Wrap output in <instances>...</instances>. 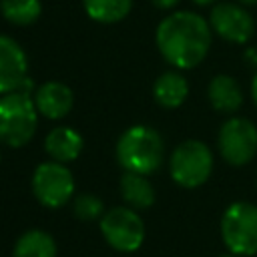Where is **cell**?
<instances>
[{"mask_svg":"<svg viewBox=\"0 0 257 257\" xmlns=\"http://www.w3.org/2000/svg\"><path fill=\"white\" fill-rule=\"evenodd\" d=\"M211 24L197 12L177 10L165 16L155 32L161 56L177 70H189L201 64L211 48Z\"/></svg>","mask_w":257,"mask_h":257,"instance_id":"6da1fadb","label":"cell"},{"mask_svg":"<svg viewBox=\"0 0 257 257\" xmlns=\"http://www.w3.org/2000/svg\"><path fill=\"white\" fill-rule=\"evenodd\" d=\"M163 155L165 145L161 135L147 124L128 126L118 137L116 161L126 173L151 175L161 167Z\"/></svg>","mask_w":257,"mask_h":257,"instance_id":"7a4b0ae2","label":"cell"},{"mask_svg":"<svg viewBox=\"0 0 257 257\" xmlns=\"http://www.w3.org/2000/svg\"><path fill=\"white\" fill-rule=\"evenodd\" d=\"M38 110L32 94L14 90L0 96V143L10 149L28 145L36 133Z\"/></svg>","mask_w":257,"mask_h":257,"instance_id":"3957f363","label":"cell"},{"mask_svg":"<svg viewBox=\"0 0 257 257\" xmlns=\"http://www.w3.org/2000/svg\"><path fill=\"white\" fill-rule=\"evenodd\" d=\"M221 239L229 253L237 257L257 255V205L231 203L221 217Z\"/></svg>","mask_w":257,"mask_h":257,"instance_id":"277c9868","label":"cell"},{"mask_svg":"<svg viewBox=\"0 0 257 257\" xmlns=\"http://www.w3.org/2000/svg\"><path fill=\"white\" fill-rule=\"evenodd\" d=\"M213 151L209 145L197 139L177 145L169 159V171L173 181L185 189H197L205 185L213 173Z\"/></svg>","mask_w":257,"mask_h":257,"instance_id":"5b68a950","label":"cell"},{"mask_svg":"<svg viewBox=\"0 0 257 257\" xmlns=\"http://www.w3.org/2000/svg\"><path fill=\"white\" fill-rule=\"evenodd\" d=\"M217 149L225 163L243 167L257 155V126L245 116L227 118L217 135Z\"/></svg>","mask_w":257,"mask_h":257,"instance_id":"8992f818","label":"cell"},{"mask_svg":"<svg viewBox=\"0 0 257 257\" xmlns=\"http://www.w3.org/2000/svg\"><path fill=\"white\" fill-rule=\"evenodd\" d=\"M32 193L36 201L48 209L66 205L74 193V179L66 165L56 161L40 163L32 175Z\"/></svg>","mask_w":257,"mask_h":257,"instance_id":"52a82bcc","label":"cell"},{"mask_svg":"<svg viewBox=\"0 0 257 257\" xmlns=\"http://www.w3.org/2000/svg\"><path fill=\"white\" fill-rule=\"evenodd\" d=\"M100 233L112 249L131 253L145 241V223L135 209L112 207L100 217Z\"/></svg>","mask_w":257,"mask_h":257,"instance_id":"ba28073f","label":"cell"},{"mask_svg":"<svg viewBox=\"0 0 257 257\" xmlns=\"http://www.w3.org/2000/svg\"><path fill=\"white\" fill-rule=\"evenodd\" d=\"M209 24L217 36L233 44H245L255 32L253 16L243 6L233 2L215 4L209 14Z\"/></svg>","mask_w":257,"mask_h":257,"instance_id":"9c48e42d","label":"cell"},{"mask_svg":"<svg viewBox=\"0 0 257 257\" xmlns=\"http://www.w3.org/2000/svg\"><path fill=\"white\" fill-rule=\"evenodd\" d=\"M26 76H28L26 52L14 38L0 34V96L18 90Z\"/></svg>","mask_w":257,"mask_h":257,"instance_id":"30bf717a","label":"cell"},{"mask_svg":"<svg viewBox=\"0 0 257 257\" xmlns=\"http://www.w3.org/2000/svg\"><path fill=\"white\" fill-rule=\"evenodd\" d=\"M32 98H34L38 114H42L50 120L64 118L74 104L72 90L64 82H58V80H48V82L40 84Z\"/></svg>","mask_w":257,"mask_h":257,"instance_id":"8fae6325","label":"cell"},{"mask_svg":"<svg viewBox=\"0 0 257 257\" xmlns=\"http://www.w3.org/2000/svg\"><path fill=\"white\" fill-rule=\"evenodd\" d=\"M207 96H209L211 106L223 114H233L243 104V88L229 74L213 76L207 86Z\"/></svg>","mask_w":257,"mask_h":257,"instance_id":"7c38bea8","label":"cell"},{"mask_svg":"<svg viewBox=\"0 0 257 257\" xmlns=\"http://www.w3.org/2000/svg\"><path fill=\"white\" fill-rule=\"evenodd\" d=\"M44 151L56 163H70L82 151V137L72 126H54L44 139Z\"/></svg>","mask_w":257,"mask_h":257,"instance_id":"4fadbf2b","label":"cell"},{"mask_svg":"<svg viewBox=\"0 0 257 257\" xmlns=\"http://www.w3.org/2000/svg\"><path fill=\"white\" fill-rule=\"evenodd\" d=\"M155 102L163 108H179L189 96V82L177 70L163 72L153 84Z\"/></svg>","mask_w":257,"mask_h":257,"instance_id":"5bb4252c","label":"cell"},{"mask_svg":"<svg viewBox=\"0 0 257 257\" xmlns=\"http://www.w3.org/2000/svg\"><path fill=\"white\" fill-rule=\"evenodd\" d=\"M120 195L131 209H149L155 203V189L147 175L126 173L120 177Z\"/></svg>","mask_w":257,"mask_h":257,"instance_id":"9a60e30c","label":"cell"},{"mask_svg":"<svg viewBox=\"0 0 257 257\" xmlns=\"http://www.w3.org/2000/svg\"><path fill=\"white\" fill-rule=\"evenodd\" d=\"M12 257H56V243L46 231L30 229L18 237Z\"/></svg>","mask_w":257,"mask_h":257,"instance_id":"2e32d148","label":"cell"},{"mask_svg":"<svg viewBox=\"0 0 257 257\" xmlns=\"http://www.w3.org/2000/svg\"><path fill=\"white\" fill-rule=\"evenodd\" d=\"M82 6L94 22L116 24L128 16L133 0H82Z\"/></svg>","mask_w":257,"mask_h":257,"instance_id":"e0dca14e","label":"cell"},{"mask_svg":"<svg viewBox=\"0 0 257 257\" xmlns=\"http://www.w3.org/2000/svg\"><path fill=\"white\" fill-rule=\"evenodd\" d=\"M2 16L14 26H30L42 12L40 0H0Z\"/></svg>","mask_w":257,"mask_h":257,"instance_id":"ac0fdd59","label":"cell"},{"mask_svg":"<svg viewBox=\"0 0 257 257\" xmlns=\"http://www.w3.org/2000/svg\"><path fill=\"white\" fill-rule=\"evenodd\" d=\"M72 213L80 221H94V219H98V217L104 215V205H102V201L96 195H92V193H80V195L74 197Z\"/></svg>","mask_w":257,"mask_h":257,"instance_id":"d6986e66","label":"cell"},{"mask_svg":"<svg viewBox=\"0 0 257 257\" xmlns=\"http://www.w3.org/2000/svg\"><path fill=\"white\" fill-rule=\"evenodd\" d=\"M157 8H161V10H171V8H175L181 0H151Z\"/></svg>","mask_w":257,"mask_h":257,"instance_id":"ffe728a7","label":"cell"},{"mask_svg":"<svg viewBox=\"0 0 257 257\" xmlns=\"http://www.w3.org/2000/svg\"><path fill=\"white\" fill-rule=\"evenodd\" d=\"M245 62L247 64H251V66H257V48H253V46H249L247 50H245Z\"/></svg>","mask_w":257,"mask_h":257,"instance_id":"44dd1931","label":"cell"},{"mask_svg":"<svg viewBox=\"0 0 257 257\" xmlns=\"http://www.w3.org/2000/svg\"><path fill=\"white\" fill-rule=\"evenodd\" d=\"M251 98H253V102L257 106V72H255V76L251 80Z\"/></svg>","mask_w":257,"mask_h":257,"instance_id":"7402d4cb","label":"cell"},{"mask_svg":"<svg viewBox=\"0 0 257 257\" xmlns=\"http://www.w3.org/2000/svg\"><path fill=\"white\" fill-rule=\"evenodd\" d=\"M197 6H211V4H215L217 0H193Z\"/></svg>","mask_w":257,"mask_h":257,"instance_id":"603a6c76","label":"cell"},{"mask_svg":"<svg viewBox=\"0 0 257 257\" xmlns=\"http://www.w3.org/2000/svg\"><path fill=\"white\" fill-rule=\"evenodd\" d=\"M241 4H245V6H253V4H257V0H239Z\"/></svg>","mask_w":257,"mask_h":257,"instance_id":"cb8c5ba5","label":"cell"},{"mask_svg":"<svg viewBox=\"0 0 257 257\" xmlns=\"http://www.w3.org/2000/svg\"><path fill=\"white\" fill-rule=\"evenodd\" d=\"M221 257H237V255H233V253H227V255H221Z\"/></svg>","mask_w":257,"mask_h":257,"instance_id":"d4e9b609","label":"cell"}]
</instances>
